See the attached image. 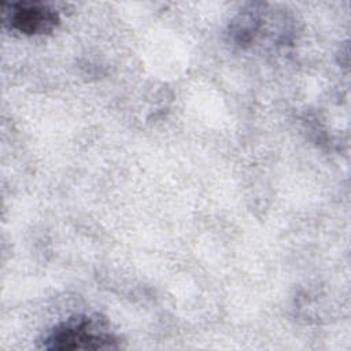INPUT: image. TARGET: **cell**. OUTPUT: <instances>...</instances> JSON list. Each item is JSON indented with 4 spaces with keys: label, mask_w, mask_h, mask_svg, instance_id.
<instances>
[{
    "label": "cell",
    "mask_w": 351,
    "mask_h": 351,
    "mask_svg": "<svg viewBox=\"0 0 351 351\" xmlns=\"http://www.w3.org/2000/svg\"><path fill=\"white\" fill-rule=\"evenodd\" d=\"M48 350L118 348V339L92 318H73L53 328L44 339Z\"/></svg>",
    "instance_id": "cell-1"
},
{
    "label": "cell",
    "mask_w": 351,
    "mask_h": 351,
    "mask_svg": "<svg viewBox=\"0 0 351 351\" xmlns=\"http://www.w3.org/2000/svg\"><path fill=\"white\" fill-rule=\"evenodd\" d=\"M11 26L26 34L49 32L58 22V15L45 7L19 4L10 12Z\"/></svg>",
    "instance_id": "cell-2"
}]
</instances>
